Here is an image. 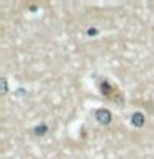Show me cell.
Instances as JSON below:
<instances>
[{
  "label": "cell",
  "instance_id": "6da1fadb",
  "mask_svg": "<svg viewBox=\"0 0 154 159\" xmlns=\"http://www.w3.org/2000/svg\"><path fill=\"white\" fill-rule=\"evenodd\" d=\"M94 118L99 124H109L111 123V113L108 109H96L94 111Z\"/></svg>",
  "mask_w": 154,
  "mask_h": 159
},
{
  "label": "cell",
  "instance_id": "3957f363",
  "mask_svg": "<svg viewBox=\"0 0 154 159\" xmlns=\"http://www.w3.org/2000/svg\"><path fill=\"white\" fill-rule=\"evenodd\" d=\"M98 30H88V35H96Z\"/></svg>",
  "mask_w": 154,
  "mask_h": 159
},
{
  "label": "cell",
  "instance_id": "7a4b0ae2",
  "mask_svg": "<svg viewBox=\"0 0 154 159\" xmlns=\"http://www.w3.org/2000/svg\"><path fill=\"white\" fill-rule=\"evenodd\" d=\"M131 123L134 124V126H143L144 124V116H143V113H134L133 116H131Z\"/></svg>",
  "mask_w": 154,
  "mask_h": 159
}]
</instances>
